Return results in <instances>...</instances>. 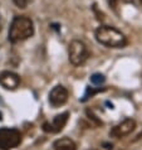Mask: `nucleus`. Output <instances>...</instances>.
Segmentation results:
<instances>
[{"label":"nucleus","instance_id":"1","mask_svg":"<svg viewBox=\"0 0 142 150\" xmlns=\"http://www.w3.org/2000/svg\"><path fill=\"white\" fill-rule=\"evenodd\" d=\"M34 34V24L32 19L24 15L15 16L9 29V40L11 43H18L30 38Z\"/></svg>","mask_w":142,"mask_h":150},{"label":"nucleus","instance_id":"2","mask_svg":"<svg viewBox=\"0 0 142 150\" xmlns=\"http://www.w3.org/2000/svg\"><path fill=\"white\" fill-rule=\"evenodd\" d=\"M94 35L98 43L110 48H122L127 44V39L124 34L113 27H108V25L99 27L97 28Z\"/></svg>","mask_w":142,"mask_h":150},{"label":"nucleus","instance_id":"3","mask_svg":"<svg viewBox=\"0 0 142 150\" xmlns=\"http://www.w3.org/2000/svg\"><path fill=\"white\" fill-rule=\"evenodd\" d=\"M69 62L73 66H81L88 59V49L86 44L81 40H72L68 48Z\"/></svg>","mask_w":142,"mask_h":150},{"label":"nucleus","instance_id":"4","mask_svg":"<svg viewBox=\"0 0 142 150\" xmlns=\"http://www.w3.org/2000/svg\"><path fill=\"white\" fill-rule=\"evenodd\" d=\"M22 143V134L16 129H0V150H11Z\"/></svg>","mask_w":142,"mask_h":150},{"label":"nucleus","instance_id":"5","mask_svg":"<svg viewBox=\"0 0 142 150\" xmlns=\"http://www.w3.org/2000/svg\"><path fill=\"white\" fill-rule=\"evenodd\" d=\"M68 90L64 86L58 85L49 92V103L53 107H59L68 101Z\"/></svg>","mask_w":142,"mask_h":150},{"label":"nucleus","instance_id":"6","mask_svg":"<svg viewBox=\"0 0 142 150\" xmlns=\"http://www.w3.org/2000/svg\"><path fill=\"white\" fill-rule=\"evenodd\" d=\"M136 127V121L133 119H124L122 122H120L118 125L112 127V130L110 132L111 136L113 137H123V136H127L128 134L135 130Z\"/></svg>","mask_w":142,"mask_h":150},{"label":"nucleus","instance_id":"7","mask_svg":"<svg viewBox=\"0 0 142 150\" xmlns=\"http://www.w3.org/2000/svg\"><path fill=\"white\" fill-rule=\"evenodd\" d=\"M68 117H69V112H63L60 115H57L53 119L52 124L51 122H44L43 125V130L47 132H59L63 130V127L68 122Z\"/></svg>","mask_w":142,"mask_h":150},{"label":"nucleus","instance_id":"8","mask_svg":"<svg viewBox=\"0 0 142 150\" xmlns=\"http://www.w3.org/2000/svg\"><path fill=\"white\" fill-rule=\"evenodd\" d=\"M0 85L6 90H15L20 85V77L14 72L4 71L0 73Z\"/></svg>","mask_w":142,"mask_h":150},{"label":"nucleus","instance_id":"9","mask_svg":"<svg viewBox=\"0 0 142 150\" xmlns=\"http://www.w3.org/2000/svg\"><path fill=\"white\" fill-rule=\"evenodd\" d=\"M53 148L54 150H77V145L69 137H62L54 141Z\"/></svg>","mask_w":142,"mask_h":150},{"label":"nucleus","instance_id":"10","mask_svg":"<svg viewBox=\"0 0 142 150\" xmlns=\"http://www.w3.org/2000/svg\"><path fill=\"white\" fill-rule=\"evenodd\" d=\"M104 81H106V77L102 73H94L91 76V82L96 86H101L102 83H104Z\"/></svg>","mask_w":142,"mask_h":150},{"label":"nucleus","instance_id":"11","mask_svg":"<svg viewBox=\"0 0 142 150\" xmlns=\"http://www.w3.org/2000/svg\"><path fill=\"white\" fill-rule=\"evenodd\" d=\"M99 91H101V88H97V90H96V88H93V87H87L86 93H84V96H83V98L81 100V101H83V102L87 101V100L91 98L92 96H94L97 92H99Z\"/></svg>","mask_w":142,"mask_h":150},{"label":"nucleus","instance_id":"12","mask_svg":"<svg viewBox=\"0 0 142 150\" xmlns=\"http://www.w3.org/2000/svg\"><path fill=\"white\" fill-rule=\"evenodd\" d=\"M14 4L20 9H25L27 5H28V0H13Z\"/></svg>","mask_w":142,"mask_h":150},{"label":"nucleus","instance_id":"13","mask_svg":"<svg viewBox=\"0 0 142 150\" xmlns=\"http://www.w3.org/2000/svg\"><path fill=\"white\" fill-rule=\"evenodd\" d=\"M87 115H88V116H89V119L93 120V121H94L96 124H97V125H102V121H101V120H98V119H97V116H94V115H93V112H92V111L87 110Z\"/></svg>","mask_w":142,"mask_h":150},{"label":"nucleus","instance_id":"14","mask_svg":"<svg viewBox=\"0 0 142 150\" xmlns=\"http://www.w3.org/2000/svg\"><path fill=\"white\" fill-rule=\"evenodd\" d=\"M0 120H3V115H1V112H0Z\"/></svg>","mask_w":142,"mask_h":150},{"label":"nucleus","instance_id":"15","mask_svg":"<svg viewBox=\"0 0 142 150\" xmlns=\"http://www.w3.org/2000/svg\"><path fill=\"white\" fill-rule=\"evenodd\" d=\"M0 103H1V100H0Z\"/></svg>","mask_w":142,"mask_h":150},{"label":"nucleus","instance_id":"16","mask_svg":"<svg viewBox=\"0 0 142 150\" xmlns=\"http://www.w3.org/2000/svg\"><path fill=\"white\" fill-rule=\"evenodd\" d=\"M0 29H1V27H0Z\"/></svg>","mask_w":142,"mask_h":150}]
</instances>
